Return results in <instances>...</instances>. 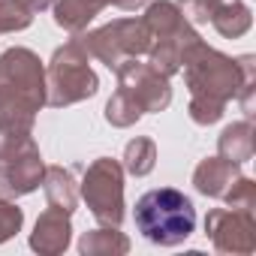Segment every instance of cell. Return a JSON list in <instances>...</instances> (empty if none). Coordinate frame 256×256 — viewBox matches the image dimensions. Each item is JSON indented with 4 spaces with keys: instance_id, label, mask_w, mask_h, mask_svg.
Segmentation results:
<instances>
[{
    "instance_id": "obj_1",
    "label": "cell",
    "mask_w": 256,
    "mask_h": 256,
    "mask_svg": "<svg viewBox=\"0 0 256 256\" xmlns=\"http://www.w3.org/2000/svg\"><path fill=\"white\" fill-rule=\"evenodd\" d=\"M136 226L154 244H178L196 226L193 202L178 190H151L136 202Z\"/></svg>"
}]
</instances>
